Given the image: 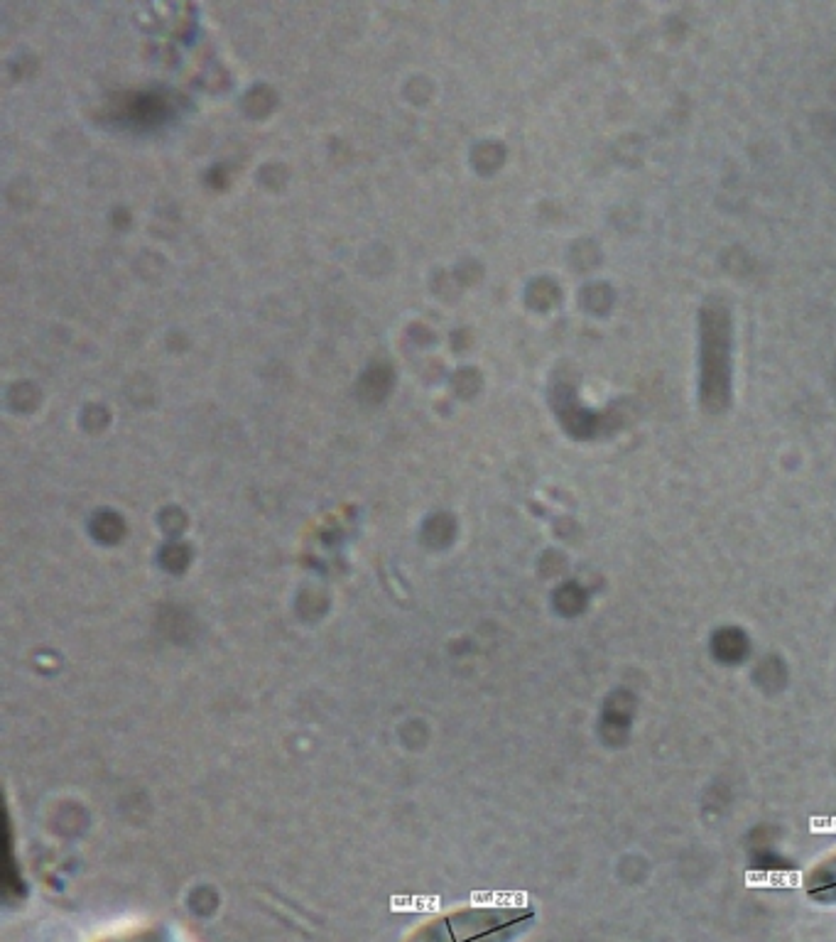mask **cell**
I'll use <instances>...</instances> for the list:
<instances>
[{"label": "cell", "mask_w": 836, "mask_h": 942, "mask_svg": "<svg viewBox=\"0 0 836 942\" xmlns=\"http://www.w3.org/2000/svg\"><path fill=\"white\" fill-rule=\"evenodd\" d=\"M527 906L464 909L427 923L407 942H510L530 926Z\"/></svg>", "instance_id": "obj_1"}, {"label": "cell", "mask_w": 836, "mask_h": 942, "mask_svg": "<svg viewBox=\"0 0 836 942\" xmlns=\"http://www.w3.org/2000/svg\"><path fill=\"white\" fill-rule=\"evenodd\" d=\"M748 655V638L738 628H724L714 636V658L721 662H741Z\"/></svg>", "instance_id": "obj_2"}, {"label": "cell", "mask_w": 836, "mask_h": 942, "mask_svg": "<svg viewBox=\"0 0 836 942\" xmlns=\"http://www.w3.org/2000/svg\"><path fill=\"white\" fill-rule=\"evenodd\" d=\"M810 896L822 903H836V859L822 866L810 879Z\"/></svg>", "instance_id": "obj_3"}, {"label": "cell", "mask_w": 836, "mask_h": 942, "mask_svg": "<svg viewBox=\"0 0 836 942\" xmlns=\"http://www.w3.org/2000/svg\"><path fill=\"white\" fill-rule=\"evenodd\" d=\"M390 381H393L390 368H385V366H375V368H371V371L366 374L364 383H361V393H364L368 400H380L383 395H385V393H388Z\"/></svg>", "instance_id": "obj_4"}, {"label": "cell", "mask_w": 836, "mask_h": 942, "mask_svg": "<svg viewBox=\"0 0 836 942\" xmlns=\"http://www.w3.org/2000/svg\"><path fill=\"white\" fill-rule=\"evenodd\" d=\"M493 153H496V145H481V147L476 150V155H473V162H476L481 170H483V162H490V170H493V167H496V162L500 160V157H496Z\"/></svg>", "instance_id": "obj_5"}]
</instances>
